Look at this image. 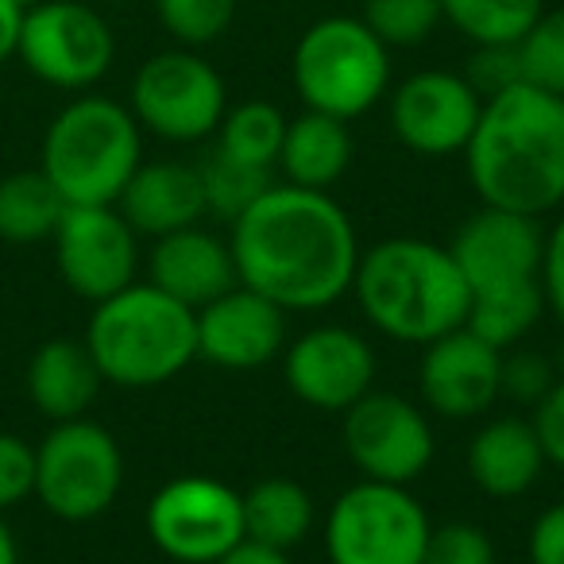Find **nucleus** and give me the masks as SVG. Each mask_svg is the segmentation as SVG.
<instances>
[{"label": "nucleus", "instance_id": "a19ab883", "mask_svg": "<svg viewBox=\"0 0 564 564\" xmlns=\"http://www.w3.org/2000/svg\"><path fill=\"white\" fill-rule=\"evenodd\" d=\"M217 564H294L291 553H279V549H263L256 541H240L228 556H220Z\"/></svg>", "mask_w": 564, "mask_h": 564}, {"label": "nucleus", "instance_id": "c756f323", "mask_svg": "<svg viewBox=\"0 0 564 564\" xmlns=\"http://www.w3.org/2000/svg\"><path fill=\"white\" fill-rule=\"evenodd\" d=\"M360 20L391 51H410L433 40V32L445 24V12L441 0H364Z\"/></svg>", "mask_w": 564, "mask_h": 564}, {"label": "nucleus", "instance_id": "20e7f679", "mask_svg": "<svg viewBox=\"0 0 564 564\" xmlns=\"http://www.w3.org/2000/svg\"><path fill=\"white\" fill-rule=\"evenodd\" d=\"M82 340L105 383L148 391L197 360V314L151 282H132L97 302Z\"/></svg>", "mask_w": 564, "mask_h": 564}, {"label": "nucleus", "instance_id": "e433bc0d", "mask_svg": "<svg viewBox=\"0 0 564 564\" xmlns=\"http://www.w3.org/2000/svg\"><path fill=\"white\" fill-rule=\"evenodd\" d=\"M533 433L541 441V453H545V464H556L564 468V379H556L553 391L533 406Z\"/></svg>", "mask_w": 564, "mask_h": 564}, {"label": "nucleus", "instance_id": "dca6fc26", "mask_svg": "<svg viewBox=\"0 0 564 564\" xmlns=\"http://www.w3.org/2000/svg\"><path fill=\"white\" fill-rule=\"evenodd\" d=\"M541 248H545V232L538 217L495 209V205H479L448 243L471 294L538 282Z\"/></svg>", "mask_w": 564, "mask_h": 564}, {"label": "nucleus", "instance_id": "f8f14e48", "mask_svg": "<svg viewBox=\"0 0 564 564\" xmlns=\"http://www.w3.org/2000/svg\"><path fill=\"white\" fill-rule=\"evenodd\" d=\"M340 441L364 479L410 487L433 464V425L422 406L391 391H368L345 410Z\"/></svg>", "mask_w": 564, "mask_h": 564}, {"label": "nucleus", "instance_id": "37998d69", "mask_svg": "<svg viewBox=\"0 0 564 564\" xmlns=\"http://www.w3.org/2000/svg\"><path fill=\"white\" fill-rule=\"evenodd\" d=\"M556 376L564 379V340H561V348H556Z\"/></svg>", "mask_w": 564, "mask_h": 564}, {"label": "nucleus", "instance_id": "423d86ee", "mask_svg": "<svg viewBox=\"0 0 564 564\" xmlns=\"http://www.w3.org/2000/svg\"><path fill=\"white\" fill-rule=\"evenodd\" d=\"M291 78L306 109L356 120L391 89V47L360 17H322L294 47Z\"/></svg>", "mask_w": 564, "mask_h": 564}, {"label": "nucleus", "instance_id": "c85d7f7f", "mask_svg": "<svg viewBox=\"0 0 564 564\" xmlns=\"http://www.w3.org/2000/svg\"><path fill=\"white\" fill-rule=\"evenodd\" d=\"M197 174H202V189H205V217L228 220V225L240 220L243 213L274 186L271 171L236 163V159H228L225 151H217V148L205 155Z\"/></svg>", "mask_w": 564, "mask_h": 564}, {"label": "nucleus", "instance_id": "412c9836", "mask_svg": "<svg viewBox=\"0 0 564 564\" xmlns=\"http://www.w3.org/2000/svg\"><path fill=\"white\" fill-rule=\"evenodd\" d=\"M545 471V453L533 422L514 414L487 417L468 445V476L491 499H518Z\"/></svg>", "mask_w": 564, "mask_h": 564}, {"label": "nucleus", "instance_id": "6ab92c4d", "mask_svg": "<svg viewBox=\"0 0 564 564\" xmlns=\"http://www.w3.org/2000/svg\"><path fill=\"white\" fill-rule=\"evenodd\" d=\"M148 282L197 314L213 299L232 291L240 274H236L228 240H220L209 228L189 225L155 240V248L148 256Z\"/></svg>", "mask_w": 564, "mask_h": 564}, {"label": "nucleus", "instance_id": "ea45409f", "mask_svg": "<svg viewBox=\"0 0 564 564\" xmlns=\"http://www.w3.org/2000/svg\"><path fill=\"white\" fill-rule=\"evenodd\" d=\"M20 24H24V9L17 0H0V66H9L17 58Z\"/></svg>", "mask_w": 564, "mask_h": 564}, {"label": "nucleus", "instance_id": "9b49d317", "mask_svg": "<svg viewBox=\"0 0 564 564\" xmlns=\"http://www.w3.org/2000/svg\"><path fill=\"white\" fill-rule=\"evenodd\" d=\"M148 538L178 564H217L243 541L240 491L213 476H178L148 502Z\"/></svg>", "mask_w": 564, "mask_h": 564}, {"label": "nucleus", "instance_id": "f704fd0d", "mask_svg": "<svg viewBox=\"0 0 564 564\" xmlns=\"http://www.w3.org/2000/svg\"><path fill=\"white\" fill-rule=\"evenodd\" d=\"M35 495V445L0 430V514Z\"/></svg>", "mask_w": 564, "mask_h": 564}, {"label": "nucleus", "instance_id": "cd10ccee", "mask_svg": "<svg viewBox=\"0 0 564 564\" xmlns=\"http://www.w3.org/2000/svg\"><path fill=\"white\" fill-rule=\"evenodd\" d=\"M286 112L271 101H243L232 105L220 120L217 143L213 148L225 151L236 163L259 166V171H274L279 166V151H282V135H286Z\"/></svg>", "mask_w": 564, "mask_h": 564}, {"label": "nucleus", "instance_id": "f257e3e1", "mask_svg": "<svg viewBox=\"0 0 564 564\" xmlns=\"http://www.w3.org/2000/svg\"><path fill=\"white\" fill-rule=\"evenodd\" d=\"M228 248L240 286L259 291L286 314H317L352 291L360 263L352 217L329 189H302L274 182L240 220H232Z\"/></svg>", "mask_w": 564, "mask_h": 564}, {"label": "nucleus", "instance_id": "79ce46f5", "mask_svg": "<svg viewBox=\"0 0 564 564\" xmlns=\"http://www.w3.org/2000/svg\"><path fill=\"white\" fill-rule=\"evenodd\" d=\"M0 564H20L17 541H12V530L4 522H0Z\"/></svg>", "mask_w": 564, "mask_h": 564}, {"label": "nucleus", "instance_id": "f3484780", "mask_svg": "<svg viewBox=\"0 0 564 564\" xmlns=\"http://www.w3.org/2000/svg\"><path fill=\"white\" fill-rule=\"evenodd\" d=\"M417 387L433 414L448 422L479 417L502 399V352L460 325L425 345Z\"/></svg>", "mask_w": 564, "mask_h": 564}, {"label": "nucleus", "instance_id": "39448f33", "mask_svg": "<svg viewBox=\"0 0 564 564\" xmlns=\"http://www.w3.org/2000/svg\"><path fill=\"white\" fill-rule=\"evenodd\" d=\"M143 163V128L132 109L101 94H78L51 117L40 171L66 205H117Z\"/></svg>", "mask_w": 564, "mask_h": 564}, {"label": "nucleus", "instance_id": "c9c22d12", "mask_svg": "<svg viewBox=\"0 0 564 564\" xmlns=\"http://www.w3.org/2000/svg\"><path fill=\"white\" fill-rule=\"evenodd\" d=\"M464 78L479 89V97H491V94H499V89L522 82L514 47H476V55H471Z\"/></svg>", "mask_w": 564, "mask_h": 564}, {"label": "nucleus", "instance_id": "b1692460", "mask_svg": "<svg viewBox=\"0 0 564 564\" xmlns=\"http://www.w3.org/2000/svg\"><path fill=\"white\" fill-rule=\"evenodd\" d=\"M243 502V541H256L263 549L294 553L314 533L317 507L302 484L286 476L259 479L256 487L240 495Z\"/></svg>", "mask_w": 564, "mask_h": 564}, {"label": "nucleus", "instance_id": "f03ea898", "mask_svg": "<svg viewBox=\"0 0 564 564\" xmlns=\"http://www.w3.org/2000/svg\"><path fill=\"white\" fill-rule=\"evenodd\" d=\"M464 163L484 205L525 217L556 209L564 202V97L530 82L484 97Z\"/></svg>", "mask_w": 564, "mask_h": 564}, {"label": "nucleus", "instance_id": "473e14b6", "mask_svg": "<svg viewBox=\"0 0 564 564\" xmlns=\"http://www.w3.org/2000/svg\"><path fill=\"white\" fill-rule=\"evenodd\" d=\"M422 564H495V541L476 522L433 525Z\"/></svg>", "mask_w": 564, "mask_h": 564}, {"label": "nucleus", "instance_id": "2eb2a0df", "mask_svg": "<svg viewBox=\"0 0 564 564\" xmlns=\"http://www.w3.org/2000/svg\"><path fill=\"white\" fill-rule=\"evenodd\" d=\"M282 376L299 402L345 414L352 402L376 391V352L356 329L314 325L282 348Z\"/></svg>", "mask_w": 564, "mask_h": 564}, {"label": "nucleus", "instance_id": "4c0bfd02", "mask_svg": "<svg viewBox=\"0 0 564 564\" xmlns=\"http://www.w3.org/2000/svg\"><path fill=\"white\" fill-rule=\"evenodd\" d=\"M538 282L545 294V310H553L556 322H564V217L545 232Z\"/></svg>", "mask_w": 564, "mask_h": 564}, {"label": "nucleus", "instance_id": "7c9ffc66", "mask_svg": "<svg viewBox=\"0 0 564 564\" xmlns=\"http://www.w3.org/2000/svg\"><path fill=\"white\" fill-rule=\"evenodd\" d=\"M518 74L545 94L564 97V9H545L514 43Z\"/></svg>", "mask_w": 564, "mask_h": 564}, {"label": "nucleus", "instance_id": "a18cd8bd", "mask_svg": "<svg viewBox=\"0 0 564 564\" xmlns=\"http://www.w3.org/2000/svg\"><path fill=\"white\" fill-rule=\"evenodd\" d=\"M20 9H35V4H43V0H17Z\"/></svg>", "mask_w": 564, "mask_h": 564}, {"label": "nucleus", "instance_id": "5701e85b", "mask_svg": "<svg viewBox=\"0 0 564 564\" xmlns=\"http://www.w3.org/2000/svg\"><path fill=\"white\" fill-rule=\"evenodd\" d=\"M356 159V140L348 132V120L329 112L306 109L294 117L282 135L279 171L291 186L302 189H333L348 174Z\"/></svg>", "mask_w": 564, "mask_h": 564}, {"label": "nucleus", "instance_id": "58836bf2", "mask_svg": "<svg viewBox=\"0 0 564 564\" xmlns=\"http://www.w3.org/2000/svg\"><path fill=\"white\" fill-rule=\"evenodd\" d=\"M525 556L530 564H564V502H553L533 518Z\"/></svg>", "mask_w": 564, "mask_h": 564}, {"label": "nucleus", "instance_id": "a211bd4d", "mask_svg": "<svg viewBox=\"0 0 564 564\" xmlns=\"http://www.w3.org/2000/svg\"><path fill=\"white\" fill-rule=\"evenodd\" d=\"M286 348V310L236 282L197 310V356L225 371H256Z\"/></svg>", "mask_w": 564, "mask_h": 564}, {"label": "nucleus", "instance_id": "9d476101", "mask_svg": "<svg viewBox=\"0 0 564 564\" xmlns=\"http://www.w3.org/2000/svg\"><path fill=\"white\" fill-rule=\"evenodd\" d=\"M17 58L43 86L86 94L117 63V35L89 0H43L24 9Z\"/></svg>", "mask_w": 564, "mask_h": 564}, {"label": "nucleus", "instance_id": "6e6552de", "mask_svg": "<svg viewBox=\"0 0 564 564\" xmlns=\"http://www.w3.org/2000/svg\"><path fill=\"white\" fill-rule=\"evenodd\" d=\"M430 530L410 487L360 479L325 514V553L329 564H422Z\"/></svg>", "mask_w": 564, "mask_h": 564}, {"label": "nucleus", "instance_id": "c03bdc74", "mask_svg": "<svg viewBox=\"0 0 564 564\" xmlns=\"http://www.w3.org/2000/svg\"><path fill=\"white\" fill-rule=\"evenodd\" d=\"M89 4H97V9H105V4H128V0H89Z\"/></svg>", "mask_w": 564, "mask_h": 564}, {"label": "nucleus", "instance_id": "393cba45", "mask_svg": "<svg viewBox=\"0 0 564 564\" xmlns=\"http://www.w3.org/2000/svg\"><path fill=\"white\" fill-rule=\"evenodd\" d=\"M66 202L47 174L12 171L0 178V240L9 243H43L55 236Z\"/></svg>", "mask_w": 564, "mask_h": 564}, {"label": "nucleus", "instance_id": "a878e982", "mask_svg": "<svg viewBox=\"0 0 564 564\" xmlns=\"http://www.w3.org/2000/svg\"><path fill=\"white\" fill-rule=\"evenodd\" d=\"M545 314V294H541V282H525V286H510V291H487L471 294L468 317H464V329H471L479 340H487L499 352L518 348L530 329Z\"/></svg>", "mask_w": 564, "mask_h": 564}, {"label": "nucleus", "instance_id": "0eeeda50", "mask_svg": "<svg viewBox=\"0 0 564 564\" xmlns=\"http://www.w3.org/2000/svg\"><path fill=\"white\" fill-rule=\"evenodd\" d=\"M124 487V453L89 417L55 422L35 445V499L63 522H94Z\"/></svg>", "mask_w": 564, "mask_h": 564}, {"label": "nucleus", "instance_id": "4be33fe9", "mask_svg": "<svg viewBox=\"0 0 564 564\" xmlns=\"http://www.w3.org/2000/svg\"><path fill=\"white\" fill-rule=\"evenodd\" d=\"M28 399L47 422H74L86 417L101 394V371L89 356L86 340L55 337L43 340L28 360Z\"/></svg>", "mask_w": 564, "mask_h": 564}, {"label": "nucleus", "instance_id": "72a5a7b5", "mask_svg": "<svg viewBox=\"0 0 564 564\" xmlns=\"http://www.w3.org/2000/svg\"><path fill=\"white\" fill-rule=\"evenodd\" d=\"M556 364L545 356L525 352V348H510L502 352V399H514L522 406H538L556 383Z\"/></svg>", "mask_w": 564, "mask_h": 564}, {"label": "nucleus", "instance_id": "aec40b11", "mask_svg": "<svg viewBox=\"0 0 564 564\" xmlns=\"http://www.w3.org/2000/svg\"><path fill=\"white\" fill-rule=\"evenodd\" d=\"M117 209L132 225L135 236H151V240L189 228L205 217L202 174L182 159L140 163L128 186L120 189Z\"/></svg>", "mask_w": 564, "mask_h": 564}, {"label": "nucleus", "instance_id": "1a4fd4ad", "mask_svg": "<svg viewBox=\"0 0 564 564\" xmlns=\"http://www.w3.org/2000/svg\"><path fill=\"white\" fill-rule=\"evenodd\" d=\"M128 109L143 132L166 143H202L228 112L225 78L202 51L171 47L151 55L135 70Z\"/></svg>", "mask_w": 564, "mask_h": 564}, {"label": "nucleus", "instance_id": "bb28decb", "mask_svg": "<svg viewBox=\"0 0 564 564\" xmlns=\"http://www.w3.org/2000/svg\"><path fill=\"white\" fill-rule=\"evenodd\" d=\"M441 12L471 47H514L545 12V0H441Z\"/></svg>", "mask_w": 564, "mask_h": 564}, {"label": "nucleus", "instance_id": "ddd939ff", "mask_svg": "<svg viewBox=\"0 0 564 564\" xmlns=\"http://www.w3.org/2000/svg\"><path fill=\"white\" fill-rule=\"evenodd\" d=\"M51 243L58 279L94 306L132 286L140 271V236L117 205H66Z\"/></svg>", "mask_w": 564, "mask_h": 564}, {"label": "nucleus", "instance_id": "2f4dec72", "mask_svg": "<svg viewBox=\"0 0 564 564\" xmlns=\"http://www.w3.org/2000/svg\"><path fill=\"white\" fill-rule=\"evenodd\" d=\"M155 20L178 47L202 51L232 28L240 0H151Z\"/></svg>", "mask_w": 564, "mask_h": 564}, {"label": "nucleus", "instance_id": "4468645a", "mask_svg": "<svg viewBox=\"0 0 564 564\" xmlns=\"http://www.w3.org/2000/svg\"><path fill=\"white\" fill-rule=\"evenodd\" d=\"M479 112H484L479 89L453 70L410 74L391 89L387 105L394 140L425 159L464 155Z\"/></svg>", "mask_w": 564, "mask_h": 564}, {"label": "nucleus", "instance_id": "7ed1b4c3", "mask_svg": "<svg viewBox=\"0 0 564 564\" xmlns=\"http://www.w3.org/2000/svg\"><path fill=\"white\" fill-rule=\"evenodd\" d=\"M348 294L383 337L417 348L460 329L471 306L453 251L414 236H391L360 251Z\"/></svg>", "mask_w": 564, "mask_h": 564}]
</instances>
